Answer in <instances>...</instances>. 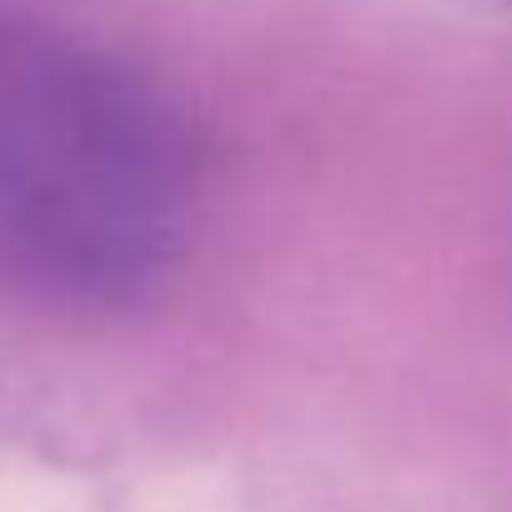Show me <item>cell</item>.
Listing matches in <instances>:
<instances>
[{"mask_svg":"<svg viewBox=\"0 0 512 512\" xmlns=\"http://www.w3.org/2000/svg\"><path fill=\"white\" fill-rule=\"evenodd\" d=\"M191 191L186 131L156 91L61 36L0 31V277L121 302L181 251Z\"/></svg>","mask_w":512,"mask_h":512,"instance_id":"6da1fadb","label":"cell"}]
</instances>
